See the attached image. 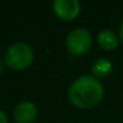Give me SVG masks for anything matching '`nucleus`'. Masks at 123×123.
Wrapping results in <instances>:
<instances>
[{
    "label": "nucleus",
    "mask_w": 123,
    "mask_h": 123,
    "mask_svg": "<svg viewBox=\"0 0 123 123\" xmlns=\"http://www.w3.org/2000/svg\"><path fill=\"white\" fill-rule=\"evenodd\" d=\"M37 115V107L31 101H22L15 109V118L18 123H31Z\"/></svg>",
    "instance_id": "5"
},
{
    "label": "nucleus",
    "mask_w": 123,
    "mask_h": 123,
    "mask_svg": "<svg viewBox=\"0 0 123 123\" xmlns=\"http://www.w3.org/2000/svg\"><path fill=\"white\" fill-rule=\"evenodd\" d=\"M53 10L62 19L70 21L80 13V3L77 0H54Z\"/></svg>",
    "instance_id": "4"
},
{
    "label": "nucleus",
    "mask_w": 123,
    "mask_h": 123,
    "mask_svg": "<svg viewBox=\"0 0 123 123\" xmlns=\"http://www.w3.org/2000/svg\"><path fill=\"white\" fill-rule=\"evenodd\" d=\"M92 46V35L85 28H75L67 36V47L75 54L80 55L86 53Z\"/></svg>",
    "instance_id": "3"
},
{
    "label": "nucleus",
    "mask_w": 123,
    "mask_h": 123,
    "mask_svg": "<svg viewBox=\"0 0 123 123\" xmlns=\"http://www.w3.org/2000/svg\"><path fill=\"white\" fill-rule=\"evenodd\" d=\"M34 53L29 45L18 42L10 46L5 53V63L13 70H22L29 67L33 62Z\"/></svg>",
    "instance_id": "2"
},
{
    "label": "nucleus",
    "mask_w": 123,
    "mask_h": 123,
    "mask_svg": "<svg viewBox=\"0 0 123 123\" xmlns=\"http://www.w3.org/2000/svg\"><path fill=\"white\" fill-rule=\"evenodd\" d=\"M104 88L94 75H82L76 79L69 88L70 101L81 109L95 106L103 98Z\"/></svg>",
    "instance_id": "1"
},
{
    "label": "nucleus",
    "mask_w": 123,
    "mask_h": 123,
    "mask_svg": "<svg viewBox=\"0 0 123 123\" xmlns=\"http://www.w3.org/2000/svg\"><path fill=\"white\" fill-rule=\"evenodd\" d=\"M3 67H4V64H3V60L0 59V74H1V71H3Z\"/></svg>",
    "instance_id": "10"
},
{
    "label": "nucleus",
    "mask_w": 123,
    "mask_h": 123,
    "mask_svg": "<svg viewBox=\"0 0 123 123\" xmlns=\"http://www.w3.org/2000/svg\"><path fill=\"white\" fill-rule=\"evenodd\" d=\"M111 70H112V63L105 58L98 59L92 68V71L95 77H105L111 73Z\"/></svg>",
    "instance_id": "7"
},
{
    "label": "nucleus",
    "mask_w": 123,
    "mask_h": 123,
    "mask_svg": "<svg viewBox=\"0 0 123 123\" xmlns=\"http://www.w3.org/2000/svg\"><path fill=\"white\" fill-rule=\"evenodd\" d=\"M119 39H121L122 42H123V21H122L121 27H119Z\"/></svg>",
    "instance_id": "9"
},
{
    "label": "nucleus",
    "mask_w": 123,
    "mask_h": 123,
    "mask_svg": "<svg viewBox=\"0 0 123 123\" xmlns=\"http://www.w3.org/2000/svg\"><path fill=\"white\" fill-rule=\"evenodd\" d=\"M98 42L104 49H113L118 45V37L111 29H104L98 35Z\"/></svg>",
    "instance_id": "6"
},
{
    "label": "nucleus",
    "mask_w": 123,
    "mask_h": 123,
    "mask_svg": "<svg viewBox=\"0 0 123 123\" xmlns=\"http://www.w3.org/2000/svg\"><path fill=\"white\" fill-rule=\"evenodd\" d=\"M0 123H9L7 122V117H6V115L3 111H0Z\"/></svg>",
    "instance_id": "8"
}]
</instances>
